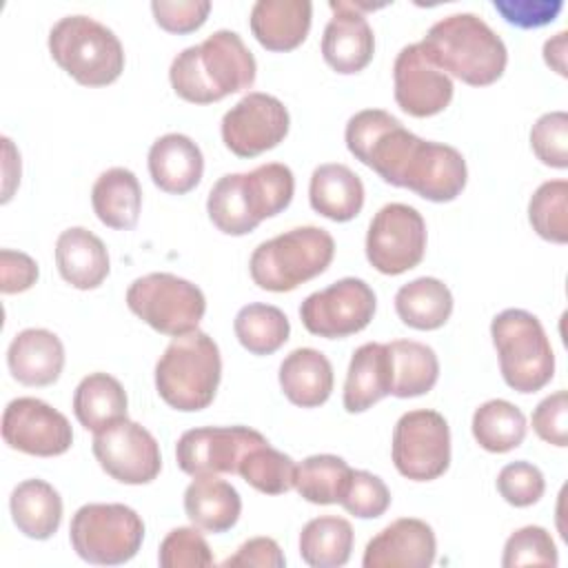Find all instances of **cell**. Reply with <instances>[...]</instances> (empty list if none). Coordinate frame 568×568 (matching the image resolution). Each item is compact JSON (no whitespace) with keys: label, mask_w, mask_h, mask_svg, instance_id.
<instances>
[{"label":"cell","mask_w":568,"mask_h":568,"mask_svg":"<svg viewBox=\"0 0 568 568\" xmlns=\"http://www.w3.org/2000/svg\"><path fill=\"white\" fill-rule=\"evenodd\" d=\"M257 62L242 36L217 29L200 44L182 49L169 67V82L178 98L191 104L220 102L231 93L251 89Z\"/></svg>","instance_id":"6da1fadb"},{"label":"cell","mask_w":568,"mask_h":568,"mask_svg":"<svg viewBox=\"0 0 568 568\" xmlns=\"http://www.w3.org/2000/svg\"><path fill=\"white\" fill-rule=\"evenodd\" d=\"M293 193V171L282 162H266L246 173L222 175L209 191L206 213L217 231L240 237L282 213Z\"/></svg>","instance_id":"7a4b0ae2"},{"label":"cell","mask_w":568,"mask_h":568,"mask_svg":"<svg viewBox=\"0 0 568 568\" xmlns=\"http://www.w3.org/2000/svg\"><path fill=\"white\" fill-rule=\"evenodd\" d=\"M419 47L437 69L470 87L497 82L508 64L504 40L475 13H453L437 20Z\"/></svg>","instance_id":"3957f363"},{"label":"cell","mask_w":568,"mask_h":568,"mask_svg":"<svg viewBox=\"0 0 568 568\" xmlns=\"http://www.w3.org/2000/svg\"><path fill=\"white\" fill-rule=\"evenodd\" d=\"M222 379V357L215 339L204 331L173 337L155 364V390L180 413L206 408Z\"/></svg>","instance_id":"277c9868"},{"label":"cell","mask_w":568,"mask_h":568,"mask_svg":"<svg viewBox=\"0 0 568 568\" xmlns=\"http://www.w3.org/2000/svg\"><path fill=\"white\" fill-rule=\"evenodd\" d=\"M335 257V240L322 226H295L262 244L248 260L251 280L271 293H288L322 275Z\"/></svg>","instance_id":"5b68a950"},{"label":"cell","mask_w":568,"mask_h":568,"mask_svg":"<svg viewBox=\"0 0 568 568\" xmlns=\"http://www.w3.org/2000/svg\"><path fill=\"white\" fill-rule=\"evenodd\" d=\"M49 53L55 64L82 87L113 84L124 71L120 38L91 16H64L49 31Z\"/></svg>","instance_id":"8992f818"},{"label":"cell","mask_w":568,"mask_h":568,"mask_svg":"<svg viewBox=\"0 0 568 568\" xmlns=\"http://www.w3.org/2000/svg\"><path fill=\"white\" fill-rule=\"evenodd\" d=\"M490 337L504 382L517 393H537L555 375V353L537 315L506 308L490 322Z\"/></svg>","instance_id":"52a82bcc"},{"label":"cell","mask_w":568,"mask_h":568,"mask_svg":"<svg viewBox=\"0 0 568 568\" xmlns=\"http://www.w3.org/2000/svg\"><path fill=\"white\" fill-rule=\"evenodd\" d=\"M144 521L124 504H84L69 526L71 548L80 559L95 566H120L142 548Z\"/></svg>","instance_id":"ba28073f"},{"label":"cell","mask_w":568,"mask_h":568,"mask_svg":"<svg viewBox=\"0 0 568 568\" xmlns=\"http://www.w3.org/2000/svg\"><path fill=\"white\" fill-rule=\"evenodd\" d=\"M126 306L153 331L180 337L197 331L206 313V297L197 284L184 277L173 273H146L129 284Z\"/></svg>","instance_id":"9c48e42d"},{"label":"cell","mask_w":568,"mask_h":568,"mask_svg":"<svg viewBox=\"0 0 568 568\" xmlns=\"http://www.w3.org/2000/svg\"><path fill=\"white\" fill-rule=\"evenodd\" d=\"M390 459L410 481H433L450 466V428L442 413L417 408L404 413L393 428Z\"/></svg>","instance_id":"30bf717a"},{"label":"cell","mask_w":568,"mask_h":568,"mask_svg":"<svg viewBox=\"0 0 568 568\" xmlns=\"http://www.w3.org/2000/svg\"><path fill=\"white\" fill-rule=\"evenodd\" d=\"M344 140L355 160L393 186H399L404 166L419 142L415 133L384 109H362L351 115Z\"/></svg>","instance_id":"8fae6325"},{"label":"cell","mask_w":568,"mask_h":568,"mask_svg":"<svg viewBox=\"0 0 568 568\" xmlns=\"http://www.w3.org/2000/svg\"><path fill=\"white\" fill-rule=\"evenodd\" d=\"M426 253V222L404 202L384 204L366 231V260L382 275H402L415 268Z\"/></svg>","instance_id":"7c38bea8"},{"label":"cell","mask_w":568,"mask_h":568,"mask_svg":"<svg viewBox=\"0 0 568 568\" xmlns=\"http://www.w3.org/2000/svg\"><path fill=\"white\" fill-rule=\"evenodd\" d=\"M377 311V295L359 277H342L311 293L300 304V320L311 335L342 339L364 331Z\"/></svg>","instance_id":"4fadbf2b"},{"label":"cell","mask_w":568,"mask_h":568,"mask_svg":"<svg viewBox=\"0 0 568 568\" xmlns=\"http://www.w3.org/2000/svg\"><path fill=\"white\" fill-rule=\"evenodd\" d=\"M91 450L100 468L120 484H151L162 470L158 439L151 430L129 417L93 433Z\"/></svg>","instance_id":"5bb4252c"},{"label":"cell","mask_w":568,"mask_h":568,"mask_svg":"<svg viewBox=\"0 0 568 568\" xmlns=\"http://www.w3.org/2000/svg\"><path fill=\"white\" fill-rule=\"evenodd\" d=\"M291 115L284 102L271 93L248 91L220 122L224 146L237 158H255L275 149L288 133Z\"/></svg>","instance_id":"9a60e30c"},{"label":"cell","mask_w":568,"mask_h":568,"mask_svg":"<svg viewBox=\"0 0 568 568\" xmlns=\"http://www.w3.org/2000/svg\"><path fill=\"white\" fill-rule=\"evenodd\" d=\"M268 442L248 426H200L189 428L175 444V462L182 473L197 475H237L242 457Z\"/></svg>","instance_id":"2e32d148"},{"label":"cell","mask_w":568,"mask_h":568,"mask_svg":"<svg viewBox=\"0 0 568 568\" xmlns=\"http://www.w3.org/2000/svg\"><path fill=\"white\" fill-rule=\"evenodd\" d=\"M2 439L9 448L33 457L64 455L73 444V428L60 410L38 397H16L2 413Z\"/></svg>","instance_id":"e0dca14e"},{"label":"cell","mask_w":568,"mask_h":568,"mask_svg":"<svg viewBox=\"0 0 568 568\" xmlns=\"http://www.w3.org/2000/svg\"><path fill=\"white\" fill-rule=\"evenodd\" d=\"M453 93L450 75L426 58L419 42L399 49L393 62V95L404 113L413 118L437 115L450 104Z\"/></svg>","instance_id":"ac0fdd59"},{"label":"cell","mask_w":568,"mask_h":568,"mask_svg":"<svg viewBox=\"0 0 568 568\" xmlns=\"http://www.w3.org/2000/svg\"><path fill=\"white\" fill-rule=\"evenodd\" d=\"M328 9L333 16L322 33L324 62L342 75L364 71L375 55V36L364 11L379 7L348 0H331Z\"/></svg>","instance_id":"d6986e66"},{"label":"cell","mask_w":568,"mask_h":568,"mask_svg":"<svg viewBox=\"0 0 568 568\" xmlns=\"http://www.w3.org/2000/svg\"><path fill=\"white\" fill-rule=\"evenodd\" d=\"M468 182V166L464 155L444 142L422 140L415 144L399 189H408L428 202H453Z\"/></svg>","instance_id":"ffe728a7"},{"label":"cell","mask_w":568,"mask_h":568,"mask_svg":"<svg viewBox=\"0 0 568 568\" xmlns=\"http://www.w3.org/2000/svg\"><path fill=\"white\" fill-rule=\"evenodd\" d=\"M437 555V539L424 519L399 517L368 539L364 568H428Z\"/></svg>","instance_id":"44dd1931"},{"label":"cell","mask_w":568,"mask_h":568,"mask_svg":"<svg viewBox=\"0 0 568 568\" xmlns=\"http://www.w3.org/2000/svg\"><path fill=\"white\" fill-rule=\"evenodd\" d=\"M149 175L153 184L171 195L193 191L204 173L202 149L184 133H164L149 149Z\"/></svg>","instance_id":"7402d4cb"},{"label":"cell","mask_w":568,"mask_h":568,"mask_svg":"<svg viewBox=\"0 0 568 568\" xmlns=\"http://www.w3.org/2000/svg\"><path fill=\"white\" fill-rule=\"evenodd\" d=\"M313 20V4L308 0H257L251 7L248 27L255 40L275 53L297 49Z\"/></svg>","instance_id":"603a6c76"},{"label":"cell","mask_w":568,"mask_h":568,"mask_svg":"<svg viewBox=\"0 0 568 568\" xmlns=\"http://www.w3.org/2000/svg\"><path fill=\"white\" fill-rule=\"evenodd\" d=\"M7 366L11 377L24 386H49L62 375L64 346L47 328H24L7 348Z\"/></svg>","instance_id":"cb8c5ba5"},{"label":"cell","mask_w":568,"mask_h":568,"mask_svg":"<svg viewBox=\"0 0 568 568\" xmlns=\"http://www.w3.org/2000/svg\"><path fill=\"white\" fill-rule=\"evenodd\" d=\"M53 253L60 277L78 291L98 288L111 271L104 242L84 226L64 229L55 240Z\"/></svg>","instance_id":"d4e9b609"},{"label":"cell","mask_w":568,"mask_h":568,"mask_svg":"<svg viewBox=\"0 0 568 568\" xmlns=\"http://www.w3.org/2000/svg\"><path fill=\"white\" fill-rule=\"evenodd\" d=\"M393 371H390V353L388 344L366 342L355 348L346 379L342 404L346 413H364L375 406L379 399L390 395Z\"/></svg>","instance_id":"484cf974"},{"label":"cell","mask_w":568,"mask_h":568,"mask_svg":"<svg viewBox=\"0 0 568 568\" xmlns=\"http://www.w3.org/2000/svg\"><path fill=\"white\" fill-rule=\"evenodd\" d=\"M280 388L300 408H317L333 393V366L328 357L311 346L291 351L280 364Z\"/></svg>","instance_id":"4316f807"},{"label":"cell","mask_w":568,"mask_h":568,"mask_svg":"<svg viewBox=\"0 0 568 568\" xmlns=\"http://www.w3.org/2000/svg\"><path fill=\"white\" fill-rule=\"evenodd\" d=\"M184 513L200 530L220 535L237 524L242 497L231 481L217 475H197L184 490Z\"/></svg>","instance_id":"83f0119b"},{"label":"cell","mask_w":568,"mask_h":568,"mask_svg":"<svg viewBox=\"0 0 568 568\" xmlns=\"http://www.w3.org/2000/svg\"><path fill=\"white\" fill-rule=\"evenodd\" d=\"M308 202L311 209L322 217L333 222H351L364 206V182L346 164H320L311 173Z\"/></svg>","instance_id":"f1b7e54d"},{"label":"cell","mask_w":568,"mask_h":568,"mask_svg":"<svg viewBox=\"0 0 568 568\" xmlns=\"http://www.w3.org/2000/svg\"><path fill=\"white\" fill-rule=\"evenodd\" d=\"M95 217L115 231H129L138 224L142 211V186L133 171L111 166L98 175L91 189Z\"/></svg>","instance_id":"f546056e"},{"label":"cell","mask_w":568,"mask_h":568,"mask_svg":"<svg viewBox=\"0 0 568 568\" xmlns=\"http://www.w3.org/2000/svg\"><path fill=\"white\" fill-rule=\"evenodd\" d=\"M9 510L16 528L36 541L53 537L62 521V497L44 479L20 481L9 497Z\"/></svg>","instance_id":"4dcf8cb0"},{"label":"cell","mask_w":568,"mask_h":568,"mask_svg":"<svg viewBox=\"0 0 568 568\" xmlns=\"http://www.w3.org/2000/svg\"><path fill=\"white\" fill-rule=\"evenodd\" d=\"M124 386L109 373H89L73 390V415L82 428L98 433L126 417Z\"/></svg>","instance_id":"1f68e13d"},{"label":"cell","mask_w":568,"mask_h":568,"mask_svg":"<svg viewBox=\"0 0 568 568\" xmlns=\"http://www.w3.org/2000/svg\"><path fill=\"white\" fill-rule=\"evenodd\" d=\"M395 313L415 331H437L453 313V293L437 277H417L395 293Z\"/></svg>","instance_id":"d6a6232c"},{"label":"cell","mask_w":568,"mask_h":568,"mask_svg":"<svg viewBox=\"0 0 568 568\" xmlns=\"http://www.w3.org/2000/svg\"><path fill=\"white\" fill-rule=\"evenodd\" d=\"M388 353L393 371L390 395L408 399L433 390L439 379V359L428 344L415 339H395L388 342Z\"/></svg>","instance_id":"836d02e7"},{"label":"cell","mask_w":568,"mask_h":568,"mask_svg":"<svg viewBox=\"0 0 568 568\" xmlns=\"http://www.w3.org/2000/svg\"><path fill=\"white\" fill-rule=\"evenodd\" d=\"M353 526L337 515H322L304 524L300 532V557L311 568H339L353 552Z\"/></svg>","instance_id":"e575fe53"},{"label":"cell","mask_w":568,"mask_h":568,"mask_svg":"<svg viewBox=\"0 0 568 568\" xmlns=\"http://www.w3.org/2000/svg\"><path fill=\"white\" fill-rule=\"evenodd\" d=\"M470 430L484 450L501 455L521 446L528 424L521 408L508 399H488L475 408Z\"/></svg>","instance_id":"d590c367"},{"label":"cell","mask_w":568,"mask_h":568,"mask_svg":"<svg viewBox=\"0 0 568 568\" xmlns=\"http://www.w3.org/2000/svg\"><path fill=\"white\" fill-rule=\"evenodd\" d=\"M233 331L242 348H246L251 355H273L288 342L291 322L282 308L251 302L237 311Z\"/></svg>","instance_id":"8d00e7d4"},{"label":"cell","mask_w":568,"mask_h":568,"mask_svg":"<svg viewBox=\"0 0 568 568\" xmlns=\"http://www.w3.org/2000/svg\"><path fill=\"white\" fill-rule=\"evenodd\" d=\"M353 468L337 455L320 453L302 459L295 468V490L302 499L328 506L339 504Z\"/></svg>","instance_id":"74e56055"},{"label":"cell","mask_w":568,"mask_h":568,"mask_svg":"<svg viewBox=\"0 0 568 568\" xmlns=\"http://www.w3.org/2000/svg\"><path fill=\"white\" fill-rule=\"evenodd\" d=\"M295 468L297 464L286 453L264 442L242 457L237 475L264 495H284L295 486Z\"/></svg>","instance_id":"f35d334b"},{"label":"cell","mask_w":568,"mask_h":568,"mask_svg":"<svg viewBox=\"0 0 568 568\" xmlns=\"http://www.w3.org/2000/svg\"><path fill=\"white\" fill-rule=\"evenodd\" d=\"M532 231L552 244L568 242V182L548 180L535 189L528 202Z\"/></svg>","instance_id":"ab89813d"},{"label":"cell","mask_w":568,"mask_h":568,"mask_svg":"<svg viewBox=\"0 0 568 568\" xmlns=\"http://www.w3.org/2000/svg\"><path fill=\"white\" fill-rule=\"evenodd\" d=\"M557 564H559L557 546L544 526L517 528L504 544V555H501L504 568H515V566L555 568Z\"/></svg>","instance_id":"60d3db41"},{"label":"cell","mask_w":568,"mask_h":568,"mask_svg":"<svg viewBox=\"0 0 568 568\" xmlns=\"http://www.w3.org/2000/svg\"><path fill=\"white\" fill-rule=\"evenodd\" d=\"M158 564L162 568H209L215 559L197 526H178L162 539Z\"/></svg>","instance_id":"b9f144b4"},{"label":"cell","mask_w":568,"mask_h":568,"mask_svg":"<svg viewBox=\"0 0 568 568\" xmlns=\"http://www.w3.org/2000/svg\"><path fill=\"white\" fill-rule=\"evenodd\" d=\"M339 506L357 519H375L388 510L390 490L382 477L368 470H353Z\"/></svg>","instance_id":"7bdbcfd3"},{"label":"cell","mask_w":568,"mask_h":568,"mask_svg":"<svg viewBox=\"0 0 568 568\" xmlns=\"http://www.w3.org/2000/svg\"><path fill=\"white\" fill-rule=\"evenodd\" d=\"M530 149L550 169L568 166V113L550 111L537 118L530 129Z\"/></svg>","instance_id":"ee69618b"},{"label":"cell","mask_w":568,"mask_h":568,"mask_svg":"<svg viewBox=\"0 0 568 568\" xmlns=\"http://www.w3.org/2000/svg\"><path fill=\"white\" fill-rule=\"evenodd\" d=\"M497 493L515 508L537 504L546 493L544 473L530 462H510L497 475Z\"/></svg>","instance_id":"f6af8a7d"},{"label":"cell","mask_w":568,"mask_h":568,"mask_svg":"<svg viewBox=\"0 0 568 568\" xmlns=\"http://www.w3.org/2000/svg\"><path fill=\"white\" fill-rule=\"evenodd\" d=\"M151 13L160 29L184 36V33L197 31L206 22L211 13V2L209 0H153Z\"/></svg>","instance_id":"bcb514c9"},{"label":"cell","mask_w":568,"mask_h":568,"mask_svg":"<svg viewBox=\"0 0 568 568\" xmlns=\"http://www.w3.org/2000/svg\"><path fill=\"white\" fill-rule=\"evenodd\" d=\"M532 430L546 444L566 448L568 446V393L555 390L544 397L532 410Z\"/></svg>","instance_id":"7dc6e473"},{"label":"cell","mask_w":568,"mask_h":568,"mask_svg":"<svg viewBox=\"0 0 568 568\" xmlns=\"http://www.w3.org/2000/svg\"><path fill=\"white\" fill-rule=\"evenodd\" d=\"M495 11L517 29H539L557 20L561 0H495Z\"/></svg>","instance_id":"c3c4849f"},{"label":"cell","mask_w":568,"mask_h":568,"mask_svg":"<svg viewBox=\"0 0 568 568\" xmlns=\"http://www.w3.org/2000/svg\"><path fill=\"white\" fill-rule=\"evenodd\" d=\"M38 275L40 268L31 255L13 248L0 251V291L4 295L29 291L38 282Z\"/></svg>","instance_id":"681fc988"},{"label":"cell","mask_w":568,"mask_h":568,"mask_svg":"<svg viewBox=\"0 0 568 568\" xmlns=\"http://www.w3.org/2000/svg\"><path fill=\"white\" fill-rule=\"evenodd\" d=\"M222 566H231V568H284L286 566V557L280 548V544L273 537H251L246 539L235 555L226 557L222 561Z\"/></svg>","instance_id":"f907efd6"},{"label":"cell","mask_w":568,"mask_h":568,"mask_svg":"<svg viewBox=\"0 0 568 568\" xmlns=\"http://www.w3.org/2000/svg\"><path fill=\"white\" fill-rule=\"evenodd\" d=\"M4 144V180H2V204H7L20 184V153L16 151L9 138H2Z\"/></svg>","instance_id":"816d5d0a"},{"label":"cell","mask_w":568,"mask_h":568,"mask_svg":"<svg viewBox=\"0 0 568 568\" xmlns=\"http://www.w3.org/2000/svg\"><path fill=\"white\" fill-rule=\"evenodd\" d=\"M566 49H568V33L566 31H559L557 36H552L544 42V62L552 71H557L561 78L568 75V71H566Z\"/></svg>","instance_id":"f5cc1de1"}]
</instances>
